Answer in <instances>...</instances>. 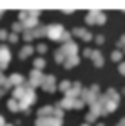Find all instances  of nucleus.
I'll use <instances>...</instances> for the list:
<instances>
[{"label":"nucleus","mask_w":125,"mask_h":126,"mask_svg":"<svg viewBox=\"0 0 125 126\" xmlns=\"http://www.w3.org/2000/svg\"><path fill=\"white\" fill-rule=\"evenodd\" d=\"M118 45H120V47H125V36H122V38H120V42H118Z\"/></svg>","instance_id":"obj_34"},{"label":"nucleus","mask_w":125,"mask_h":126,"mask_svg":"<svg viewBox=\"0 0 125 126\" xmlns=\"http://www.w3.org/2000/svg\"><path fill=\"white\" fill-rule=\"evenodd\" d=\"M42 88L45 90V92H54L56 88H58V85H56V78L53 76V74H49V76H45L44 83H42Z\"/></svg>","instance_id":"obj_11"},{"label":"nucleus","mask_w":125,"mask_h":126,"mask_svg":"<svg viewBox=\"0 0 125 126\" xmlns=\"http://www.w3.org/2000/svg\"><path fill=\"white\" fill-rule=\"evenodd\" d=\"M33 52H35V49H33V45H24V47L20 49V52H18V58L20 60H27V58H31Z\"/></svg>","instance_id":"obj_16"},{"label":"nucleus","mask_w":125,"mask_h":126,"mask_svg":"<svg viewBox=\"0 0 125 126\" xmlns=\"http://www.w3.org/2000/svg\"><path fill=\"white\" fill-rule=\"evenodd\" d=\"M78 63H80V56H69V58L65 60V63H64V67L65 68H73V67H76Z\"/></svg>","instance_id":"obj_18"},{"label":"nucleus","mask_w":125,"mask_h":126,"mask_svg":"<svg viewBox=\"0 0 125 126\" xmlns=\"http://www.w3.org/2000/svg\"><path fill=\"white\" fill-rule=\"evenodd\" d=\"M11 88H13V87H11V83H9V78H5L2 74V70H0V97L5 95V92L11 90Z\"/></svg>","instance_id":"obj_14"},{"label":"nucleus","mask_w":125,"mask_h":126,"mask_svg":"<svg viewBox=\"0 0 125 126\" xmlns=\"http://www.w3.org/2000/svg\"><path fill=\"white\" fill-rule=\"evenodd\" d=\"M36 115L38 117H56V105H45L42 108H38Z\"/></svg>","instance_id":"obj_12"},{"label":"nucleus","mask_w":125,"mask_h":126,"mask_svg":"<svg viewBox=\"0 0 125 126\" xmlns=\"http://www.w3.org/2000/svg\"><path fill=\"white\" fill-rule=\"evenodd\" d=\"M71 87H73V83H71V81H67V79H64V81L58 85V90H60V92H64V94H67Z\"/></svg>","instance_id":"obj_22"},{"label":"nucleus","mask_w":125,"mask_h":126,"mask_svg":"<svg viewBox=\"0 0 125 126\" xmlns=\"http://www.w3.org/2000/svg\"><path fill=\"white\" fill-rule=\"evenodd\" d=\"M11 29H13V32H22V34H24V31H25L24 25H22L20 22H15V24L11 25Z\"/></svg>","instance_id":"obj_25"},{"label":"nucleus","mask_w":125,"mask_h":126,"mask_svg":"<svg viewBox=\"0 0 125 126\" xmlns=\"http://www.w3.org/2000/svg\"><path fill=\"white\" fill-rule=\"evenodd\" d=\"M22 38H24L25 45H31V42L35 40V36H33V31H24V34H22Z\"/></svg>","instance_id":"obj_24"},{"label":"nucleus","mask_w":125,"mask_h":126,"mask_svg":"<svg viewBox=\"0 0 125 126\" xmlns=\"http://www.w3.org/2000/svg\"><path fill=\"white\" fill-rule=\"evenodd\" d=\"M0 126H7V123H5V119L0 115Z\"/></svg>","instance_id":"obj_35"},{"label":"nucleus","mask_w":125,"mask_h":126,"mask_svg":"<svg viewBox=\"0 0 125 126\" xmlns=\"http://www.w3.org/2000/svg\"><path fill=\"white\" fill-rule=\"evenodd\" d=\"M58 106L62 108V110H73V108L80 110V108L85 106V103H83L82 99H71V97H64V99L58 103Z\"/></svg>","instance_id":"obj_5"},{"label":"nucleus","mask_w":125,"mask_h":126,"mask_svg":"<svg viewBox=\"0 0 125 126\" xmlns=\"http://www.w3.org/2000/svg\"><path fill=\"white\" fill-rule=\"evenodd\" d=\"M75 9H71V7H64V13H73Z\"/></svg>","instance_id":"obj_37"},{"label":"nucleus","mask_w":125,"mask_h":126,"mask_svg":"<svg viewBox=\"0 0 125 126\" xmlns=\"http://www.w3.org/2000/svg\"><path fill=\"white\" fill-rule=\"evenodd\" d=\"M2 15H4V9H0V18H2Z\"/></svg>","instance_id":"obj_39"},{"label":"nucleus","mask_w":125,"mask_h":126,"mask_svg":"<svg viewBox=\"0 0 125 126\" xmlns=\"http://www.w3.org/2000/svg\"><path fill=\"white\" fill-rule=\"evenodd\" d=\"M120 72L125 76V63H122V65H120Z\"/></svg>","instance_id":"obj_36"},{"label":"nucleus","mask_w":125,"mask_h":126,"mask_svg":"<svg viewBox=\"0 0 125 126\" xmlns=\"http://www.w3.org/2000/svg\"><path fill=\"white\" fill-rule=\"evenodd\" d=\"M65 60H67V58H65V54L62 52L60 49H56V50H54V63H56V65H64Z\"/></svg>","instance_id":"obj_21"},{"label":"nucleus","mask_w":125,"mask_h":126,"mask_svg":"<svg viewBox=\"0 0 125 126\" xmlns=\"http://www.w3.org/2000/svg\"><path fill=\"white\" fill-rule=\"evenodd\" d=\"M94 42L101 45V43H103V42H105V38H103V36H101V34H98V36H94Z\"/></svg>","instance_id":"obj_30"},{"label":"nucleus","mask_w":125,"mask_h":126,"mask_svg":"<svg viewBox=\"0 0 125 126\" xmlns=\"http://www.w3.org/2000/svg\"><path fill=\"white\" fill-rule=\"evenodd\" d=\"M105 20H107L105 13L103 11H98V9H91L85 15V22L89 25H101V24H105Z\"/></svg>","instance_id":"obj_3"},{"label":"nucleus","mask_w":125,"mask_h":126,"mask_svg":"<svg viewBox=\"0 0 125 126\" xmlns=\"http://www.w3.org/2000/svg\"><path fill=\"white\" fill-rule=\"evenodd\" d=\"M91 90H93V92H96V94H100V85H91Z\"/></svg>","instance_id":"obj_33"},{"label":"nucleus","mask_w":125,"mask_h":126,"mask_svg":"<svg viewBox=\"0 0 125 126\" xmlns=\"http://www.w3.org/2000/svg\"><path fill=\"white\" fill-rule=\"evenodd\" d=\"M82 126H91V124H87V123H83V124H82Z\"/></svg>","instance_id":"obj_40"},{"label":"nucleus","mask_w":125,"mask_h":126,"mask_svg":"<svg viewBox=\"0 0 125 126\" xmlns=\"http://www.w3.org/2000/svg\"><path fill=\"white\" fill-rule=\"evenodd\" d=\"M96 126H103V124H96Z\"/></svg>","instance_id":"obj_41"},{"label":"nucleus","mask_w":125,"mask_h":126,"mask_svg":"<svg viewBox=\"0 0 125 126\" xmlns=\"http://www.w3.org/2000/svg\"><path fill=\"white\" fill-rule=\"evenodd\" d=\"M64 34H65V27L62 25V24H49L47 25V34H45V36L51 38L53 42H60L62 43Z\"/></svg>","instance_id":"obj_4"},{"label":"nucleus","mask_w":125,"mask_h":126,"mask_svg":"<svg viewBox=\"0 0 125 126\" xmlns=\"http://www.w3.org/2000/svg\"><path fill=\"white\" fill-rule=\"evenodd\" d=\"M7 42H9V43H16V42H18V34H16V32H11L9 38H7Z\"/></svg>","instance_id":"obj_29"},{"label":"nucleus","mask_w":125,"mask_h":126,"mask_svg":"<svg viewBox=\"0 0 125 126\" xmlns=\"http://www.w3.org/2000/svg\"><path fill=\"white\" fill-rule=\"evenodd\" d=\"M13 97L20 103V110L22 112H27L36 101L35 88H33L31 85H22V87L13 88Z\"/></svg>","instance_id":"obj_1"},{"label":"nucleus","mask_w":125,"mask_h":126,"mask_svg":"<svg viewBox=\"0 0 125 126\" xmlns=\"http://www.w3.org/2000/svg\"><path fill=\"white\" fill-rule=\"evenodd\" d=\"M60 50L65 54V58H69V56H76L78 54V50H80V47H78V43L76 42H67V43H62L60 45Z\"/></svg>","instance_id":"obj_7"},{"label":"nucleus","mask_w":125,"mask_h":126,"mask_svg":"<svg viewBox=\"0 0 125 126\" xmlns=\"http://www.w3.org/2000/svg\"><path fill=\"white\" fill-rule=\"evenodd\" d=\"M45 124L47 126H62L64 124V119H60V117H42Z\"/></svg>","instance_id":"obj_19"},{"label":"nucleus","mask_w":125,"mask_h":126,"mask_svg":"<svg viewBox=\"0 0 125 126\" xmlns=\"http://www.w3.org/2000/svg\"><path fill=\"white\" fill-rule=\"evenodd\" d=\"M73 36L82 38L83 42H91V40H94V36H93L87 29H83V27H75V29H73Z\"/></svg>","instance_id":"obj_13"},{"label":"nucleus","mask_w":125,"mask_h":126,"mask_svg":"<svg viewBox=\"0 0 125 126\" xmlns=\"http://www.w3.org/2000/svg\"><path fill=\"white\" fill-rule=\"evenodd\" d=\"M83 56H85V58H91V56H93V50L85 47V49H83Z\"/></svg>","instance_id":"obj_31"},{"label":"nucleus","mask_w":125,"mask_h":126,"mask_svg":"<svg viewBox=\"0 0 125 126\" xmlns=\"http://www.w3.org/2000/svg\"><path fill=\"white\" fill-rule=\"evenodd\" d=\"M98 94H96V92H93V90H91V88H83V92H82V97H80V99L85 103V105H89V106H93L94 105V103L96 101H98Z\"/></svg>","instance_id":"obj_9"},{"label":"nucleus","mask_w":125,"mask_h":126,"mask_svg":"<svg viewBox=\"0 0 125 126\" xmlns=\"http://www.w3.org/2000/svg\"><path fill=\"white\" fill-rule=\"evenodd\" d=\"M96 117H98V115H96V113H93V112H89L87 115H85V123H87V124H91V123H94V121H96Z\"/></svg>","instance_id":"obj_26"},{"label":"nucleus","mask_w":125,"mask_h":126,"mask_svg":"<svg viewBox=\"0 0 125 126\" xmlns=\"http://www.w3.org/2000/svg\"><path fill=\"white\" fill-rule=\"evenodd\" d=\"M91 60H93L94 67H103V56H101L100 50H93V56H91Z\"/></svg>","instance_id":"obj_17"},{"label":"nucleus","mask_w":125,"mask_h":126,"mask_svg":"<svg viewBox=\"0 0 125 126\" xmlns=\"http://www.w3.org/2000/svg\"><path fill=\"white\" fill-rule=\"evenodd\" d=\"M11 63V50L7 45H0V70H5Z\"/></svg>","instance_id":"obj_6"},{"label":"nucleus","mask_w":125,"mask_h":126,"mask_svg":"<svg viewBox=\"0 0 125 126\" xmlns=\"http://www.w3.org/2000/svg\"><path fill=\"white\" fill-rule=\"evenodd\" d=\"M9 83H11V87L16 88V87H22V85H25V79L22 74H11L9 76Z\"/></svg>","instance_id":"obj_15"},{"label":"nucleus","mask_w":125,"mask_h":126,"mask_svg":"<svg viewBox=\"0 0 125 126\" xmlns=\"http://www.w3.org/2000/svg\"><path fill=\"white\" fill-rule=\"evenodd\" d=\"M82 92H83V87L80 81H75L73 83V87L69 88V92L65 94V97H71V99H80L82 97Z\"/></svg>","instance_id":"obj_10"},{"label":"nucleus","mask_w":125,"mask_h":126,"mask_svg":"<svg viewBox=\"0 0 125 126\" xmlns=\"http://www.w3.org/2000/svg\"><path fill=\"white\" fill-rule=\"evenodd\" d=\"M44 79H45V76H44L42 70H36V68H33V70L29 72V85H31L33 88H35V87H42Z\"/></svg>","instance_id":"obj_8"},{"label":"nucleus","mask_w":125,"mask_h":126,"mask_svg":"<svg viewBox=\"0 0 125 126\" xmlns=\"http://www.w3.org/2000/svg\"><path fill=\"white\" fill-rule=\"evenodd\" d=\"M36 50L40 54H45V52H47V45H45V43H38L36 45Z\"/></svg>","instance_id":"obj_27"},{"label":"nucleus","mask_w":125,"mask_h":126,"mask_svg":"<svg viewBox=\"0 0 125 126\" xmlns=\"http://www.w3.org/2000/svg\"><path fill=\"white\" fill-rule=\"evenodd\" d=\"M111 60L112 61H120L122 60V52H120V50H114V52L111 54Z\"/></svg>","instance_id":"obj_28"},{"label":"nucleus","mask_w":125,"mask_h":126,"mask_svg":"<svg viewBox=\"0 0 125 126\" xmlns=\"http://www.w3.org/2000/svg\"><path fill=\"white\" fill-rule=\"evenodd\" d=\"M98 103H100L101 112H103V113H111L112 110L118 108V105H120V95L116 94L114 88H109L103 95L98 97Z\"/></svg>","instance_id":"obj_2"},{"label":"nucleus","mask_w":125,"mask_h":126,"mask_svg":"<svg viewBox=\"0 0 125 126\" xmlns=\"http://www.w3.org/2000/svg\"><path fill=\"white\" fill-rule=\"evenodd\" d=\"M7 38H9V34L5 32L4 29H0V40H7Z\"/></svg>","instance_id":"obj_32"},{"label":"nucleus","mask_w":125,"mask_h":126,"mask_svg":"<svg viewBox=\"0 0 125 126\" xmlns=\"http://www.w3.org/2000/svg\"><path fill=\"white\" fill-rule=\"evenodd\" d=\"M118 126H125V119H122V121H120V124H118Z\"/></svg>","instance_id":"obj_38"},{"label":"nucleus","mask_w":125,"mask_h":126,"mask_svg":"<svg viewBox=\"0 0 125 126\" xmlns=\"http://www.w3.org/2000/svg\"><path fill=\"white\" fill-rule=\"evenodd\" d=\"M33 65H35V68H36V70H44L47 63H45V60H44V58H36L35 61H33Z\"/></svg>","instance_id":"obj_23"},{"label":"nucleus","mask_w":125,"mask_h":126,"mask_svg":"<svg viewBox=\"0 0 125 126\" xmlns=\"http://www.w3.org/2000/svg\"><path fill=\"white\" fill-rule=\"evenodd\" d=\"M7 110L9 112H22L20 110V103L15 99V97H11V99L7 101Z\"/></svg>","instance_id":"obj_20"}]
</instances>
